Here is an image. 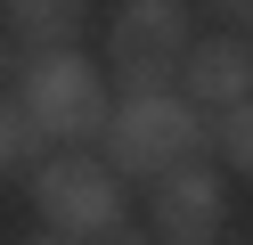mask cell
Segmentation results:
<instances>
[{"label": "cell", "mask_w": 253, "mask_h": 245, "mask_svg": "<svg viewBox=\"0 0 253 245\" xmlns=\"http://www.w3.org/2000/svg\"><path fill=\"white\" fill-rule=\"evenodd\" d=\"M180 98L196 114H229L253 98V41H237V33H204V41H188L180 57Z\"/></svg>", "instance_id": "cell-5"}, {"label": "cell", "mask_w": 253, "mask_h": 245, "mask_svg": "<svg viewBox=\"0 0 253 245\" xmlns=\"http://www.w3.org/2000/svg\"><path fill=\"white\" fill-rule=\"evenodd\" d=\"M33 204H41V221H49V237L98 245V237L123 229V180L106 172V155H90V147H57L33 172Z\"/></svg>", "instance_id": "cell-3"}, {"label": "cell", "mask_w": 253, "mask_h": 245, "mask_svg": "<svg viewBox=\"0 0 253 245\" xmlns=\"http://www.w3.org/2000/svg\"><path fill=\"white\" fill-rule=\"evenodd\" d=\"M49 155H57V147L25 123V106H17V98H0V180H8V172H41Z\"/></svg>", "instance_id": "cell-8"}, {"label": "cell", "mask_w": 253, "mask_h": 245, "mask_svg": "<svg viewBox=\"0 0 253 245\" xmlns=\"http://www.w3.org/2000/svg\"><path fill=\"white\" fill-rule=\"evenodd\" d=\"M82 25H90V0H0V33L25 49H74Z\"/></svg>", "instance_id": "cell-7"}, {"label": "cell", "mask_w": 253, "mask_h": 245, "mask_svg": "<svg viewBox=\"0 0 253 245\" xmlns=\"http://www.w3.org/2000/svg\"><path fill=\"white\" fill-rule=\"evenodd\" d=\"M229 229V180L212 163H171L147 180V237L155 245H220Z\"/></svg>", "instance_id": "cell-4"}, {"label": "cell", "mask_w": 253, "mask_h": 245, "mask_svg": "<svg viewBox=\"0 0 253 245\" xmlns=\"http://www.w3.org/2000/svg\"><path fill=\"white\" fill-rule=\"evenodd\" d=\"M212 16H220V25L237 33V41H245V33H253V0H212Z\"/></svg>", "instance_id": "cell-10"}, {"label": "cell", "mask_w": 253, "mask_h": 245, "mask_svg": "<svg viewBox=\"0 0 253 245\" xmlns=\"http://www.w3.org/2000/svg\"><path fill=\"white\" fill-rule=\"evenodd\" d=\"M106 49H115V65H180L188 57V0H123Z\"/></svg>", "instance_id": "cell-6"}, {"label": "cell", "mask_w": 253, "mask_h": 245, "mask_svg": "<svg viewBox=\"0 0 253 245\" xmlns=\"http://www.w3.org/2000/svg\"><path fill=\"white\" fill-rule=\"evenodd\" d=\"M98 245H155V237H147V229H131V221H123L115 237H98Z\"/></svg>", "instance_id": "cell-11"}, {"label": "cell", "mask_w": 253, "mask_h": 245, "mask_svg": "<svg viewBox=\"0 0 253 245\" xmlns=\"http://www.w3.org/2000/svg\"><path fill=\"white\" fill-rule=\"evenodd\" d=\"M25 245H74V237H49V229H41V237H25Z\"/></svg>", "instance_id": "cell-12"}, {"label": "cell", "mask_w": 253, "mask_h": 245, "mask_svg": "<svg viewBox=\"0 0 253 245\" xmlns=\"http://www.w3.org/2000/svg\"><path fill=\"white\" fill-rule=\"evenodd\" d=\"M17 106H25V123L49 147H90L115 123V82H106L82 49H33V57L17 65Z\"/></svg>", "instance_id": "cell-1"}, {"label": "cell", "mask_w": 253, "mask_h": 245, "mask_svg": "<svg viewBox=\"0 0 253 245\" xmlns=\"http://www.w3.org/2000/svg\"><path fill=\"white\" fill-rule=\"evenodd\" d=\"M0 82H8V33H0Z\"/></svg>", "instance_id": "cell-13"}, {"label": "cell", "mask_w": 253, "mask_h": 245, "mask_svg": "<svg viewBox=\"0 0 253 245\" xmlns=\"http://www.w3.org/2000/svg\"><path fill=\"white\" fill-rule=\"evenodd\" d=\"M212 147L253 180V98H245V106H229V114H212Z\"/></svg>", "instance_id": "cell-9"}, {"label": "cell", "mask_w": 253, "mask_h": 245, "mask_svg": "<svg viewBox=\"0 0 253 245\" xmlns=\"http://www.w3.org/2000/svg\"><path fill=\"white\" fill-rule=\"evenodd\" d=\"M204 139H212V114H196L180 90H164V98H115L106 172L115 180H164L171 163H196Z\"/></svg>", "instance_id": "cell-2"}]
</instances>
